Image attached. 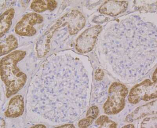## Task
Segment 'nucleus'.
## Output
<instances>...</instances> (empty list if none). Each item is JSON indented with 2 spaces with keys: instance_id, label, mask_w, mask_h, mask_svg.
Listing matches in <instances>:
<instances>
[{
  "instance_id": "15",
  "label": "nucleus",
  "mask_w": 157,
  "mask_h": 128,
  "mask_svg": "<svg viewBox=\"0 0 157 128\" xmlns=\"http://www.w3.org/2000/svg\"><path fill=\"white\" fill-rule=\"evenodd\" d=\"M103 73L101 71L99 70L97 71L95 76L97 80H101L103 78Z\"/></svg>"
},
{
  "instance_id": "14",
  "label": "nucleus",
  "mask_w": 157,
  "mask_h": 128,
  "mask_svg": "<svg viewBox=\"0 0 157 128\" xmlns=\"http://www.w3.org/2000/svg\"><path fill=\"white\" fill-rule=\"evenodd\" d=\"M94 119L90 118L87 117L81 119L78 123L80 128H86L90 126L93 123Z\"/></svg>"
},
{
  "instance_id": "18",
  "label": "nucleus",
  "mask_w": 157,
  "mask_h": 128,
  "mask_svg": "<svg viewBox=\"0 0 157 128\" xmlns=\"http://www.w3.org/2000/svg\"><path fill=\"white\" fill-rule=\"evenodd\" d=\"M46 127L45 126H43V125H38V126H34V127Z\"/></svg>"
},
{
  "instance_id": "7",
  "label": "nucleus",
  "mask_w": 157,
  "mask_h": 128,
  "mask_svg": "<svg viewBox=\"0 0 157 128\" xmlns=\"http://www.w3.org/2000/svg\"><path fill=\"white\" fill-rule=\"evenodd\" d=\"M128 2L124 1H109L105 2L99 9L100 13L116 16L126 10Z\"/></svg>"
},
{
  "instance_id": "9",
  "label": "nucleus",
  "mask_w": 157,
  "mask_h": 128,
  "mask_svg": "<svg viewBox=\"0 0 157 128\" xmlns=\"http://www.w3.org/2000/svg\"><path fill=\"white\" fill-rule=\"evenodd\" d=\"M15 13L14 9L11 8L6 11L1 15L0 23V35L1 37L5 35L10 28Z\"/></svg>"
},
{
  "instance_id": "2",
  "label": "nucleus",
  "mask_w": 157,
  "mask_h": 128,
  "mask_svg": "<svg viewBox=\"0 0 157 128\" xmlns=\"http://www.w3.org/2000/svg\"><path fill=\"white\" fill-rule=\"evenodd\" d=\"M26 55L25 51L16 50L1 59V78L6 86L8 98L17 93L26 82L27 76L20 70L17 65Z\"/></svg>"
},
{
  "instance_id": "12",
  "label": "nucleus",
  "mask_w": 157,
  "mask_h": 128,
  "mask_svg": "<svg viewBox=\"0 0 157 128\" xmlns=\"http://www.w3.org/2000/svg\"><path fill=\"white\" fill-rule=\"evenodd\" d=\"M96 123L100 128H116L117 124L114 122L109 120L106 115H101L96 120Z\"/></svg>"
},
{
  "instance_id": "3",
  "label": "nucleus",
  "mask_w": 157,
  "mask_h": 128,
  "mask_svg": "<svg viewBox=\"0 0 157 128\" xmlns=\"http://www.w3.org/2000/svg\"><path fill=\"white\" fill-rule=\"evenodd\" d=\"M128 90L125 86L119 83H113L109 90V96L103 106L105 113L115 115L122 110L125 105V100Z\"/></svg>"
},
{
  "instance_id": "10",
  "label": "nucleus",
  "mask_w": 157,
  "mask_h": 128,
  "mask_svg": "<svg viewBox=\"0 0 157 128\" xmlns=\"http://www.w3.org/2000/svg\"><path fill=\"white\" fill-rule=\"evenodd\" d=\"M57 2L53 0L34 1L32 2L30 7L35 12L40 13L47 10L53 11L56 8Z\"/></svg>"
},
{
  "instance_id": "8",
  "label": "nucleus",
  "mask_w": 157,
  "mask_h": 128,
  "mask_svg": "<svg viewBox=\"0 0 157 128\" xmlns=\"http://www.w3.org/2000/svg\"><path fill=\"white\" fill-rule=\"evenodd\" d=\"M24 102L21 95H17L11 99L7 109L5 112L6 116L8 118H17L21 116L24 111Z\"/></svg>"
},
{
  "instance_id": "4",
  "label": "nucleus",
  "mask_w": 157,
  "mask_h": 128,
  "mask_svg": "<svg viewBox=\"0 0 157 128\" xmlns=\"http://www.w3.org/2000/svg\"><path fill=\"white\" fill-rule=\"evenodd\" d=\"M157 98L156 83L147 80L134 86L130 92L128 101L136 104L141 101H149Z\"/></svg>"
},
{
  "instance_id": "17",
  "label": "nucleus",
  "mask_w": 157,
  "mask_h": 128,
  "mask_svg": "<svg viewBox=\"0 0 157 128\" xmlns=\"http://www.w3.org/2000/svg\"><path fill=\"white\" fill-rule=\"evenodd\" d=\"M124 127L126 128H134V126L132 125H127V126H124Z\"/></svg>"
},
{
  "instance_id": "6",
  "label": "nucleus",
  "mask_w": 157,
  "mask_h": 128,
  "mask_svg": "<svg viewBox=\"0 0 157 128\" xmlns=\"http://www.w3.org/2000/svg\"><path fill=\"white\" fill-rule=\"evenodd\" d=\"M101 30V26H96L83 31L76 40L75 48L77 50L81 53H86L92 50Z\"/></svg>"
},
{
  "instance_id": "11",
  "label": "nucleus",
  "mask_w": 157,
  "mask_h": 128,
  "mask_svg": "<svg viewBox=\"0 0 157 128\" xmlns=\"http://www.w3.org/2000/svg\"><path fill=\"white\" fill-rule=\"evenodd\" d=\"M18 41L13 35L8 36L3 41L1 42V56L5 55L17 48Z\"/></svg>"
},
{
  "instance_id": "5",
  "label": "nucleus",
  "mask_w": 157,
  "mask_h": 128,
  "mask_svg": "<svg viewBox=\"0 0 157 128\" xmlns=\"http://www.w3.org/2000/svg\"><path fill=\"white\" fill-rule=\"evenodd\" d=\"M43 17L37 13L27 14L17 24L15 32L18 35L31 37L36 34L37 31L34 26L43 22Z\"/></svg>"
},
{
  "instance_id": "16",
  "label": "nucleus",
  "mask_w": 157,
  "mask_h": 128,
  "mask_svg": "<svg viewBox=\"0 0 157 128\" xmlns=\"http://www.w3.org/2000/svg\"><path fill=\"white\" fill-rule=\"evenodd\" d=\"M59 127L73 128L74 127V126L72 124L65 125L64 126H59Z\"/></svg>"
},
{
  "instance_id": "1",
  "label": "nucleus",
  "mask_w": 157,
  "mask_h": 128,
  "mask_svg": "<svg viewBox=\"0 0 157 128\" xmlns=\"http://www.w3.org/2000/svg\"><path fill=\"white\" fill-rule=\"evenodd\" d=\"M44 65L29 97L33 112L56 122H71L82 114L86 105L85 74L63 65L60 58Z\"/></svg>"
},
{
  "instance_id": "13",
  "label": "nucleus",
  "mask_w": 157,
  "mask_h": 128,
  "mask_svg": "<svg viewBox=\"0 0 157 128\" xmlns=\"http://www.w3.org/2000/svg\"><path fill=\"white\" fill-rule=\"evenodd\" d=\"M99 114V108L96 106H93L88 109L86 114L87 117L94 119L97 117Z\"/></svg>"
}]
</instances>
